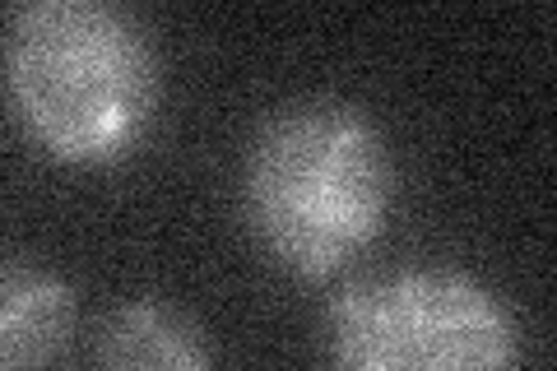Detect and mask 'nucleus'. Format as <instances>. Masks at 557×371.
I'll list each match as a JSON object with an SVG mask.
<instances>
[{"label": "nucleus", "mask_w": 557, "mask_h": 371, "mask_svg": "<svg viewBox=\"0 0 557 371\" xmlns=\"http://www.w3.org/2000/svg\"><path fill=\"white\" fill-rule=\"evenodd\" d=\"M0 98L61 168H121L163 112V51L116 0H24L0 24Z\"/></svg>", "instance_id": "1"}, {"label": "nucleus", "mask_w": 557, "mask_h": 371, "mask_svg": "<svg viewBox=\"0 0 557 371\" xmlns=\"http://www.w3.org/2000/svg\"><path fill=\"white\" fill-rule=\"evenodd\" d=\"M395 182L391 135L362 102L293 98L251 131L237 200L270 264L325 284L381 242Z\"/></svg>", "instance_id": "2"}, {"label": "nucleus", "mask_w": 557, "mask_h": 371, "mask_svg": "<svg viewBox=\"0 0 557 371\" xmlns=\"http://www.w3.org/2000/svg\"><path fill=\"white\" fill-rule=\"evenodd\" d=\"M330 371H520L525 334L497 284L409 260L358 274L325 307Z\"/></svg>", "instance_id": "3"}, {"label": "nucleus", "mask_w": 557, "mask_h": 371, "mask_svg": "<svg viewBox=\"0 0 557 371\" xmlns=\"http://www.w3.org/2000/svg\"><path fill=\"white\" fill-rule=\"evenodd\" d=\"M79 330L70 279L38 260H0V371H61Z\"/></svg>", "instance_id": "4"}, {"label": "nucleus", "mask_w": 557, "mask_h": 371, "mask_svg": "<svg viewBox=\"0 0 557 371\" xmlns=\"http://www.w3.org/2000/svg\"><path fill=\"white\" fill-rule=\"evenodd\" d=\"M94 371H219L209 334L168 297H126L98 321Z\"/></svg>", "instance_id": "5"}]
</instances>
